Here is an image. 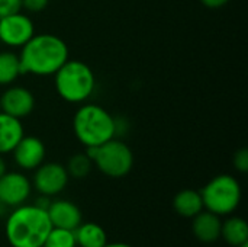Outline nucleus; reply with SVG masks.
Segmentation results:
<instances>
[{
    "mask_svg": "<svg viewBox=\"0 0 248 247\" xmlns=\"http://www.w3.org/2000/svg\"><path fill=\"white\" fill-rule=\"evenodd\" d=\"M92 166H93V162L90 160V157L86 153H78L70 157L65 169L68 172V176H73L76 179H83L90 173Z\"/></svg>",
    "mask_w": 248,
    "mask_h": 247,
    "instance_id": "nucleus-19",
    "label": "nucleus"
},
{
    "mask_svg": "<svg viewBox=\"0 0 248 247\" xmlns=\"http://www.w3.org/2000/svg\"><path fill=\"white\" fill-rule=\"evenodd\" d=\"M52 224L45 210L33 205H19L6 221V239L12 247H42Z\"/></svg>",
    "mask_w": 248,
    "mask_h": 247,
    "instance_id": "nucleus-2",
    "label": "nucleus"
},
{
    "mask_svg": "<svg viewBox=\"0 0 248 247\" xmlns=\"http://www.w3.org/2000/svg\"><path fill=\"white\" fill-rule=\"evenodd\" d=\"M25 135L20 119L0 111V156L12 153Z\"/></svg>",
    "mask_w": 248,
    "mask_h": 247,
    "instance_id": "nucleus-14",
    "label": "nucleus"
},
{
    "mask_svg": "<svg viewBox=\"0 0 248 247\" xmlns=\"http://www.w3.org/2000/svg\"><path fill=\"white\" fill-rule=\"evenodd\" d=\"M55 90L68 103L86 102L96 87L93 70L81 60H67L54 74Z\"/></svg>",
    "mask_w": 248,
    "mask_h": 247,
    "instance_id": "nucleus-4",
    "label": "nucleus"
},
{
    "mask_svg": "<svg viewBox=\"0 0 248 247\" xmlns=\"http://www.w3.org/2000/svg\"><path fill=\"white\" fill-rule=\"evenodd\" d=\"M32 191L31 181L20 172H6L0 178V204L19 207L25 204Z\"/></svg>",
    "mask_w": 248,
    "mask_h": 247,
    "instance_id": "nucleus-9",
    "label": "nucleus"
},
{
    "mask_svg": "<svg viewBox=\"0 0 248 247\" xmlns=\"http://www.w3.org/2000/svg\"><path fill=\"white\" fill-rule=\"evenodd\" d=\"M240 247H248V243H246V245H243V246H240Z\"/></svg>",
    "mask_w": 248,
    "mask_h": 247,
    "instance_id": "nucleus-29",
    "label": "nucleus"
},
{
    "mask_svg": "<svg viewBox=\"0 0 248 247\" xmlns=\"http://www.w3.org/2000/svg\"><path fill=\"white\" fill-rule=\"evenodd\" d=\"M77 242L74 237V231L71 230H64V229H55L49 231L46 236L42 247H76Z\"/></svg>",
    "mask_w": 248,
    "mask_h": 247,
    "instance_id": "nucleus-20",
    "label": "nucleus"
},
{
    "mask_svg": "<svg viewBox=\"0 0 248 247\" xmlns=\"http://www.w3.org/2000/svg\"><path fill=\"white\" fill-rule=\"evenodd\" d=\"M86 154L103 175L115 179L126 176L134 166L131 148L116 138H112L99 147H89Z\"/></svg>",
    "mask_w": 248,
    "mask_h": 247,
    "instance_id": "nucleus-6",
    "label": "nucleus"
},
{
    "mask_svg": "<svg viewBox=\"0 0 248 247\" xmlns=\"http://www.w3.org/2000/svg\"><path fill=\"white\" fill-rule=\"evenodd\" d=\"M221 226L222 221L219 215L211 211H201L193 217V234L202 243H214L221 237Z\"/></svg>",
    "mask_w": 248,
    "mask_h": 247,
    "instance_id": "nucleus-13",
    "label": "nucleus"
},
{
    "mask_svg": "<svg viewBox=\"0 0 248 247\" xmlns=\"http://www.w3.org/2000/svg\"><path fill=\"white\" fill-rule=\"evenodd\" d=\"M173 208L179 215L185 218H193L203 210L201 192L193 189L180 191L179 194H176L173 199Z\"/></svg>",
    "mask_w": 248,
    "mask_h": 247,
    "instance_id": "nucleus-15",
    "label": "nucleus"
},
{
    "mask_svg": "<svg viewBox=\"0 0 248 247\" xmlns=\"http://www.w3.org/2000/svg\"><path fill=\"white\" fill-rule=\"evenodd\" d=\"M67 60L68 47L60 36L52 33L33 35L20 48V74L54 76Z\"/></svg>",
    "mask_w": 248,
    "mask_h": 247,
    "instance_id": "nucleus-1",
    "label": "nucleus"
},
{
    "mask_svg": "<svg viewBox=\"0 0 248 247\" xmlns=\"http://www.w3.org/2000/svg\"><path fill=\"white\" fill-rule=\"evenodd\" d=\"M234 167L241 172L246 173L248 170V150L247 148H241L235 153L234 156Z\"/></svg>",
    "mask_w": 248,
    "mask_h": 247,
    "instance_id": "nucleus-22",
    "label": "nucleus"
},
{
    "mask_svg": "<svg viewBox=\"0 0 248 247\" xmlns=\"http://www.w3.org/2000/svg\"><path fill=\"white\" fill-rule=\"evenodd\" d=\"M103 247H132L126 243H106Z\"/></svg>",
    "mask_w": 248,
    "mask_h": 247,
    "instance_id": "nucleus-28",
    "label": "nucleus"
},
{
    "mask_svg": "<svg viewBox=\"0 0 248 247\" xmlns=\"http://www.w3.org/2000/svg\"><path fill=\"white\" fill-rule=\"evenodd\" d=\"M74 237L80 247H103L108 243L106 231L96 223H81L74 230Z\"/></svg>",
    "mask_w": 248,
    "mask_h": 247,
    "instance_id": "nucleus-16",
    "label": "nucleus"
},
{
    "mask_svg": "<svg viewBox=\"0 0 248 247\" xmlns=\"http://www.w3.org/2000/svg\"><path fill=\"white\" fill-rule=\"evenodd\" d=\"M49 0H20L22 3V9L31 12V13H38L42 12L46 6H48Z\"/></svg>",
    "mask_w": 248,
    "mask_h": 247,
    "instance_id": "nucleus-23",
    "label": "nucleus"
},
{
    "mask_svg": "<svg viewBox=\"0 0 248 247\" xmlns=\"http://www.w3.org/2000/svg\"><path fill=\"white\" fill-rule=\"evenodd\" d=\"M46 214L52 227L64 229L74 231L81 224V211L80 208L67 199H57L51 201L49 207L46 208Z\"/></svg>",
    "mask_w": 248,
    "mask_h": 247,
    "instance_id": "nucleus-12",
    "label": "nucleus"
},
{
    "mask_svg": "<svg viewBox=\"0 0 248 247\" xmlns=\"http://www.w3.org/2000/svg\"><path fill=\"white\" fill-rule=\"evenodd\" d=\"M35 35V25L32 19L16 12L0 17V41L10 48H22Z\"/></svg>",
    "mask_w": 248,
    "mask_h": 247,
    "instance_id": "nucleus-7",
    "label": "nucleus"
},
{
    "mask_svg": "<svg viewBox=\"0 0 248 247\" xmlns=\"http://www.w3.org/2000/svg\"><path fill=\"white\" fill-rule=\"evenodd\" d=\"M201 1H202V4H205L209 9H219L222 6L228 4L230 0H201Z\"/></svg>",
    "mask_w": 248,
    "mask_h": 247,
    "instance_id": "nucleus-25",
    "label": "nucleus"
},
{
    "mask_svg": "<svg viewBox=\"0 0 248 247\" xmlns=\"http://www.w3.org/2000/svg\"><path fill=\"white\" fill-rule=\"evenodd\" d=\"M76 138L84 147H99L115 138V118L96 103L80 106L73 118Z\"/></svg>",
    "mask_w": 248,
    "mask_h": 247,
    "instance_id": "nucleus-3",
    "label": "nucleus"
},
{
    "mask_svg": "<svg viewBox=\"0 0 248 247\" xmlns=\"http://www.w3.org/2000/svg\"><path fill=\"white\" fill-rule=\"evenodd\" d=\"M128 130V122L125 118H115V135H124Z\"/></svg>",
    "mask_w": 248,
    "mask_h": 247,
    "instance_id": "nucleus-24",
    "label": "nucleus"
},
{
    "mask_svg": "<svg viewBox=\"0 0 248 247\" xmlns=\"http://www.w3.org/2000/svg\"><path fill=\"white\" fill-rule=\"evenodd\" d=\"M68 172L67 169L55 162L42 163L35 169L33 175V188L45 197H55L62 192L68 183Z\"/></svg>",
    "mask_w": 248,
    "mask_h": 247,
    "instance_id": "nucleus-8",
    "label": "nucleus"
},
{
    "mask_svg": "<svg viewBox=\"0 0 248 247\" xmlns=\"http://www.w3.org/2000/svg\"><path fill=\"white\" fill-rule=\"evenodd\" d=\"M20 76L19 55L12 51L0 52V86L12 84Z\"/></svg>",
    "mask_w": 248,
    "mask_h": 247,
    "instance_id": "nucleus-18",
    "label": "nucleus"
},
{
    "mask_svg": "<svg viewBox=\"0 0 248 247\" xmlns=\"http://www.w3.org/2000/svg\"><path fill=\"white\" fill-rule=\"evenodd\" d=\"M15 163L23 170H35L45 160V146L33 135H23L17 146L13 148Z\"/></svg>",
    "mask_w": 248,
    "mask_h": 247,
    "instance_id": "nucleus-11",
    "label": "nucleus"
},
{
    "mask_svg": "<svg viewBox=\"0 0 248 247\" xmlns=\"http://www.w3.org/2000/svg\"><path fill=\"white\" fill-rule=\"evenodd\" d=\"M22 10L20 0H0V17L16 13Z\"/></svg>",
    "mask_w": 248,
    "mask_h": 247,
    "instance_id": "nucleus-21",
    "label": "nucleus"
},
{
    "mask_svg": "<svg viewBox=\"0 0 248 247\" xmlns=\"http://www.w3.org/2000/svg\"><path fill=\"white\" fill-rule=\"evenodd\" d=\"M35 108L33 93L20 86H12L0 96V111L17 119L26 118Z\"/></svg>",
    "mask_w": 248,
    "mask_h": 247,
    "instance_id": "nucleus-10",
    "label": "nucleus"
},
{
    "mask_svg": "<svg viewBox=\"0 0 248 247\" xmlns=\"http://www.w3.org/2000/svg\"><path fill=\"white\" fill-rule=\"evenodd\" d=\"M203 208L219 217L232 214L243 197L240 182L231 175H218L201 191Z\"/></svg>",
    "mask_w": 248,
    "mask_h": 247,
    "instance_id": "nucleus-5",
    "label": "nucleus"
},
{
    "mask_svg": "<svg viewBox=\"0 0 248 247\" xmlns=\"http://www.w3.org/2000/svg\"><path fill=\"white\" fill-rule=\"evenodd\" d=\"M49 204H51V199H49V197H45V195H41V197L36 199V202H35L36 207H39V208H42V210H45V211H46V208L49 207Z\"/></svg>",
    "mask_w": 248,
    "mask_h": 247,
    "instance_id": "nucleus-26",
    "label": "nucleus"
},
{
    "mask_svg": "<svg viewBox=\"0 0 248 247\" xmlns=\"http://www.w3.org/2000/svg\"><path fill=\"white\" fill-rule=\"evenodd\" d=\"M6 173V162L3 160V157L0 156V178Z\"/></svg>",
    "mask_w": 248,
    "mask_h": 247,
    "instance_id": "nucleus-27",
    "label": "nucleus"
},
{
    "mask_svg": "<svg viewBox=\"0 0 248 247\" xmlns=\"http://www.w3.org/2000/svg\"><path fill=\"white\" fill-rule=\"evenodd\" d=\"M221 237L230 246L240 247L248 242V224L241 217H230L221 226Z\"/></svg>",
    "mask_w": 248,
    "mask_h": 247,
    "instance_id": "nucleus-17",
    "label": "nucleus"
}]
</instances>
